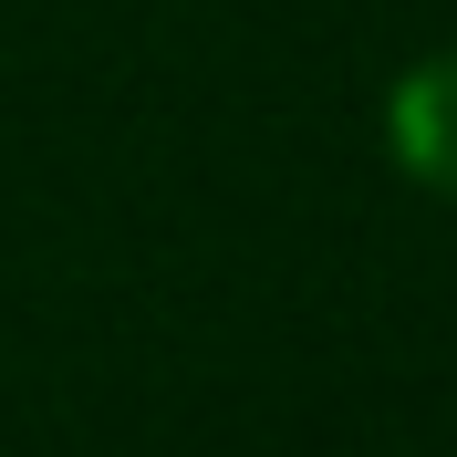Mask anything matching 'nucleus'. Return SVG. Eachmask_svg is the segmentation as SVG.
Instances as JSON below:
<instances>
[{
  "label": "nucleus",
  "mask_w": 457,
  "mask_h": 457,
  "mask_svg": "<svg viewBox=\"0 0 457 457\" xmlns=\"http://www.w3.org/2000/svg\"><path fill=\"white\" fill-rule=\"evenodd\" d=\"M385 156H395L405 187L427 198H457V42L416 53L385 94Z\"/></svg>",
  "instance_id": "1"
}]
</instances>
